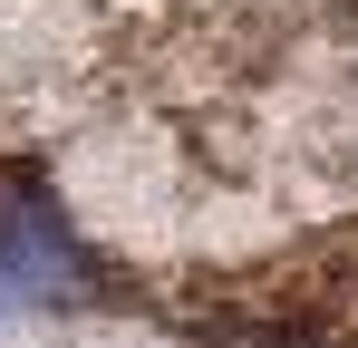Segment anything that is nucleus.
Segmentation results:
<instances>
[{
	"label": "nucleus",
	"instance_id": "obj_1",
	"mask_svg": "<svg viewBox=\"0 0 358 348\" xmlns=\"http://www.w3.org/2000/svg\"><path fill=\"white\" fill-rule=\"evenodd\" d=\"M87 290H97V261L49 203V184L0 174V310H78Z\"/></svg>",
	"mask_w": 358,
	"mask_h": 348
}]
</instances>
